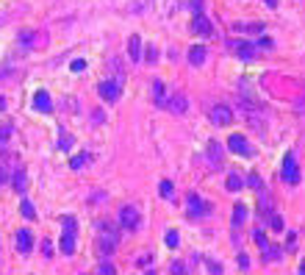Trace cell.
I'll return each mask as SVG.
<instances>
[{"label":"cell","instance_id":"6da1fadb","mask_svg":"<svg viewBox=\"0 0 305 275\" xmlns=\"http://www.w3.org/2000/svg\"><path fill=\"white\" fill-rule=\"evenodd\" d=\"M97 245H100L97 250H100L103 256H111L117 250V231L111 228V223H100V242Z\"/></svg>","mask_w":305,"mask_h":275},{"label":"cell","instance_id":"7a4b0ae2","mask_svg":"<svg viewBox=\"0 0 305 275\" xmlns=\"http://www.w3.org/2000/svg\"><path fill=\"white\" fill-rule=\"evenodd\" d=\"M283 181H286L288 186H297V183H300V178H303V175H300V167H297V159H294V153H286L283 156Z\"/></svg>","mask_w":305,"mask_h":275},{"label":"cell","instance_id":"3957f363","mask_svg":"<svg viewBox=\"0 0 305 275\" xmlns=\"http://www.w3.org/2000/svg\"><path fill=\"white\" fill-rule=\"evenodd\" d=\"M119 225L125 231H136L139 228V208L136 206H122L119 208Z\"/></svg>","mask_w":305,"mask_h":275},{"label":"cell","instance_id":"277c9868","mask_svg":"<svg viewBox=\"0 0 305 275\" xmlns=\"http://www.w3.org/2000/svg\"><path fill=\"white\" fill-rule=\"evenodd\" d=\"M228 47L236 53L239 59H244V61L255 59V53H258V45H255V42H247V39H241V42H228Z\"/></svg>","mask_w":305,"mask_h":275},{"label":"cell","instance_id":"5b68a950","mask_svg":"<svg viewBox=\"0 0 305 275\" xmlns=\"http://www.w3.org/2000/svg\"><path fill=\"white\" fill-rule=\"evenodd\" d=\"M228 147L233 150V153H239V156H253L255 153L253 145H250L247 137H241V134H230V137H228Z\"/></svg>","mask_w":305,"mask_h":275},{"label":"cell","instance_id":"8992f818","mask_svg":"<svg viewBox=\"0 0 305 275\" xmlns=\"http://www.w3.org/2000/svg\"><path fill=\"white\" fill-rule=\"evenodd\" d=\"M97 92H100L103 100H109V103H114V100H119V92H122V84L119 81H103L100 86H97Z\"/></svg>","mask_w":305,"mask_h":275},{"label":"cell","instance_id":"52a82bcc","mask_svg":"<svg viewBox=\"0 0 305 275\" xmlns=\"http://www.w3.org/2000/svg\"><path fill=\"white\" fill-rule=\"evenodd\" d=\"M75 228H61V242H59V248L64 256H72L75 253Z\"/></svg>","mask_w":305,"mask_h":275},{"label":"cell","instance_id":"ba28073f","mask_svg":"<svg viewBox=\"0 0 305 275\" xmlns=\"http://www.w3.org/2000/svg\"><path fill=\"white\" fill-rule=\"evenodd\" d=\"M189 214H197V217L211 214V203H205L203 198H197L195 192H192V195H189Z\"/></svg>","mask_w":305,"mask_h":275},{"label":"cell","instance_id":"9c48e42d","mask_svg":"<svg viewBox=\"0 0 305 275\" xmlns=\"http://www.w3.org/2000/svg\"><path fill=\"white\" fill-rule=\"evenodd\" d=\"M167 109H170L172 114H186V109H189V100H186V95H183V92H175V95L170 97V100H167Z\"/></svg>","mask_w":305,"mask_h":275},{"label":"cell","instance_id":"30bf717a","mask_svg":"<svg viewBox=\"0 0 305 275\" xmlns=\"http://www.w3.org/2000/svg\"><path fill=\"white\" fill-rule=\"evenodd\" d=\"M211 122L214 125H230V122H233V112H230L228 106H214Z\"/></svg>","mask_w":305,"mask_h":275},{"label":"cell","instance_id":"8fae6325","mask_svg":"<svg viewBox=\"0 0 305 275\" xmlns=\"http://www.w3.org/2000/svg\"><path fill=\"white\" fill-rule=\"evenodd\" d=\"M34 109H36V112H42V114L53 112V100H50V95H47L44 89H39V92L34 95Z\"/></svg>","mask_w":305,"mask_h":275},{"label":"cell","instance_id":"7c38bea8","mask_svg":"<svg viewBox=\"0 0 305 275\" xmlns=\"http://www.w3.org/2000/svg\"><path fill=\"white\" fill-rule=\"evenodd\" d=\"M192 31H195V34H200V36H211V34H214L211 23H208L203 14H197V17H195V23H192Z\"/></svg>","mask_w":305,"mask_h":275},{"label":"cell","instance_id":"4fadbf2b","mask_svg":"<svg viewBox=\"0 0 305 275\" xmlns=\"http://www.w3.org/2000/svg\"><path fill=\"white\" fill-rule=\"evenodd\" d=\"M42 39V34H34V31H22V34L17 36L20 47H25V50H34V45Z\"/></svg>","mask_w":305,"mask_h":275},{"label":"cell","instance_id":"5bb4252c","mask_svg":"<svg viewBox=\"0 0 305 275\" xmlns=\"http://www.w3.org/2000/svg\"><path fill=\"white\" fill-rule=\"evenodd\" d=\"M31 248H34V236H31V231H22L17 233V250L20 253H31Z\"/></svg>","mask_w":305,"mask_h":275},{"label":"cell","instance_id":"9a60e30c","mask_svg":"<svg viewBox=\"0 0 305 275\" xmlns=\"http://www.w3.org/2000/svg\"><path fill=\"white\" fill-rule=\"evenodd\" d=\"M236 34H263V23H236Z\"/></svg>","mask_w":305,"mask_h":275},{"label":"cell","instance_id":"2e32d148","mask_svg":"<svg viewBox=\"0 0 305 275\" xmlns=\"http://www.w3.org/2000/svg\"><path fill=\"white\" fill-rule=\"evenodd\" d=\"M128 53H131V61H142V39L136 34L128 39Z\"/></svg>","mask_w":305,"mask_h":275},{"label":"cell","instance_id":"e0dca14e","mask_svg":"<svg viewBox=\"0 0 305 275\" xmlns=\"http://www.w3.org/2000/svg\"><path fill=\"white\" fill-rule=\"evenodd\" d=\"M11 186H14V192H25L28 186V181H25V170H14V175H11Z\"/></svg>","mask_w":305,"mask_h":275},{"label":"cell","instance_id":"ac0fdd59","mask_svg":"<svg viewBox=\"0 0 305 275\" xmlns=\"http://www.w3.org/2000/svg\"><path fill=\"white\" fill-rule=\"evenodd\" d=\"M203 61H205V47L203 45H197V47L189 50V64H192V67H200Z\"/></svg>","mask_w":305,"mask_h":275},{"label":"cell","instance_id":"d6986e66","mask_svg":"<svg viewBox=\"0 0 305 275\" xmlns=\"http://www.w3.org/2000/svg\"><path fill=\"white\" fill-rule=\"evenodd\" d=\"M208 156H211L214 164H222V156H225V147L214 139V142H208Z\"/></svg>","mask_w":305,"mask_h":275},{"label":"cell","instance_id":"ffe728a7","mask_svg":"<svg viewBox=\"0 0 305 275\" xmlns=\"http://www.w3.org/2000/svg\"><path fill=\"white\" fill-rule=\"evenodd\" d=\"M280 253H283V250H280L278 245H266V248H261V258H263V261H275V258H280Z\"/></svg>","mask_w":305,"mask_h":275},{"label":"cell","instance_id":"44dd1931","mask_svg":"<svg viewBox=\"0 0 305 275\" xmlns=\"http://www.w3.org/2000/svg\"><path fill=\"white\" fill-rule=\"evenodd\" d=\"M152 97H155V103L158 106H167V100H164V81H152Z\"/></svg>","mask_w":305,"mask_h":275},{"label":"cell","instance_id":"7402d4cb","mask_svg":"<svg viewBox=\"0 0 305 275\" xmlns=\"http://www.w3.org/2000/svg\"><path fill=\"white\" fill-rule=\"evenodd\" d=\"M247 181H241V175H236V172H230L228 175V181H225V186H228L230 192H239L241 186H244Z\"/></svg>","mask_w":305,"mask_h":275},{"label":"cell","instance_id":"603a6c76","mask_svg":"<svg viewBox=\"0 0 305 275\" xmlns=\"http://www.w3.org/2000/svg\"><path fill=\"white\" fill-rule=\"evenodd\" d=\"M244 220H247V208L241 206V203H236V206H233V228H239Z\"/></svg>","mask_w":305,"mask_h":275},{"label":"cell","instance_id":"cb8c5ba5","mask_svg":"<svg viewBox=\"0 0 305 275\" xmlns=\"http://www.w3.org/2000/svg\"><path fill=\"white\" fill-rule=\"evenodd\" d=\"M86 161H89V153H78V156H72L69 167H72V170H81V167H84Z\"/></svg>","mask_w":305,"mask_h":275},{"label":"cell","instance_id":"d4e9b609","mask_svg":"<svg viewBox=\"0 0 305 275\" xmlns=\"http://www.w3.org/2000/svg\"><path fill=\"white\" fill-rule=\"evenodd\" d=\"M20 208H22V217H25V220H34V217H36V208L31 206V200H22Z\"/></svg>","mask_w":305,"mask_h":275},{"label":"cell","instance_id":"484cf974","mask_svg":"<svg viewBox=\"0 0 305 275\" xmlns=\"http://www.w3.org/2000/svg\"><path fill=\"white\" fill-rule=\"evenodd\" d=\"M158 192H161V198H172V195H175V186H172V181H161Z\"/></svg>","mask_w":305,"mask_h":275},{"label":"cell","instance_id":"4316f807","mask_svg":"<svg viewBox=\"0 0 305 275\" xmlns=\"http://www.w3.org/2000/svg\"><path fill=\"white\" fill-rule=\"evenodd\" d=\"M170 275H189V270H186V264H183V261H172Z\"/></svg>","mask_w":305,"mask_h":275},{"label":"cell","instance_id":"83f0119b","mask_svg":"<svg viewBox=\"0 0 305 275\" xmlns=\"http://www.w3.org/2000/svg\"><path fill=\"white\" fill-rule=\"evenodd\" d=\"M269 228H272V231H283V228H286V225H283V220H280L275 211L269 214Z\"/></svg>","mask_w":305,"mask_h":275},{"label":"cell","instance_id":"f1b7e54d","mask_svg":"<svg viewBox=\"0 0 305 275\" xmlns=\"http://www.w3.org/2000/svg\"><path fill=\"white\" fill-rule=\"evenodd\" d=\"M164 242H167V248H178L180 245V236L175 231H167V236H164Z\"/></svg>","mask_w":305,"mask_h":275},{"label":"cell","instance_id":"f546056e","mask_svg":"<svg viewBox=\"0 0 305 275\" xmlns=\"http://www.w3.org/2000/svg\"><path fill=\"white\" fill-rule=\"evenodd\" d=\"M255 45H258L261 50H272V47H275V42H272L269 36H263V34H261V39H258V42H255Z\"/></svg>","mask_w":305,"mask_h":275},{"label":"cell","instance_id":"4dcf8cb0","mask_svg":"<svg viewBox=\"0 0 305 275\" xmlns=\"http://www.w3.org/2000/svg\"><path fill=\"white\" fill-rule=\"evenodd\" d=\"M72 142H75V139L69 137V134H61V139H59V147H61V150H69V147H72Z\"/></svg>","mask_w":305,"mask_h":275},{"label":"cell","instance_id":"1f68e13d","mask_svg":"<svg viewBox=\"0 0 305 275\" xmlns=\"http://www.w3.org/2000/svg\"><path fill=\"white\" fill-rule=\"evenodd\" d=\"M11 131H14V125H11V122H6V125H0V142H6V139L11 137Z\"/></svg>","mask_w":305,"mask_h":275},{"label":"cell","instance_id":"d6a6232c","mask_svg":"<svg viewBox=\"0 0 305 275\" xmlns=\"http://www.w3.org/2000/svg\"><path fill=\"white\" fill-rule=\"evenodd\" d=\"M97 275H117V270H114V264H106V261H103V264L97 267Z\"/></svg>","mask_w":305,"mask_h":275},{"label":"cell","instance_id":"836d02e7","mask_svg":"<svg viewBox=\"0 0 305 275\" xmlns=\"http://www.w3.org/2000/svg\"><path fill=\"white\" fill-rule=\"evenodd\" d=\"M253 239L258 242V248H266V245H269V239H266V233H263V231H255Z\"/></svg>","mask_w":305,"mask_h":275},{"label":"cell","instance_id":"e575fe53","mask_svg":"<svg viewBox=\"0 0 305 275\" xmlns=\"http://www.w3.org/2000/svg\"><path fill=\"white\" fill-rule=\"evenodd\" d=\"M205 264H208V273L211 275H222V264H217V261H211V258H205Z\"/></svg>","mask_w":305,"mask_h":275},{"label":"cell","instance_id":"d590c367","mask_svg":"<svg viewBox=\"0 0 305 275\" xmlns=\"http://www.w3.org/2000/svg\"><path fill=\"white\" fill-rule=\"evenodd\" d=\"M247 186H253V189L261 192V178H258L255 172H253V175H247Z\"/></svg>","mask_w":305,"mask_h":275},{"label":"cell","instance_id":"8d00e7d4","mask_svg":"<svg viewBox=\"0 0 305 275\" xmlns=\"http://www.w3.org/2000/svg\"><path fill=\"white\" fill-rule=\"evenodd\" d=\"M239 267H241V270H247V267H250V256H247V253H239Z\"/></svg>","mask_w":305,"mask_h":275},{"label":"cell","instance_id":"74e56055","mask_svg":"<svg viewBox=\"0 0 305 275\" xmlns=\"http://www.w3.org/2000/svg\"><path fill=\"white\" fill-rule=\"evenodd\" d=\"M6 181H9V170H6V161H3L0 164V186H3Z\"/></svg>","mask_w":305,"mask_h":275},{"label":"cell","instance_id":"f35d334b","mask_svg":"<svg viewBox=\"0 0 305 275\" xmlns=\"http://www.w3.org/2000/svg\"><path fill=\"white\" fill-rule=\"evenodd\" d=\"M84 67H86L84 59H75V61H72V72H84Z\"/></svg>","mask_w":305,"mask_h":275},{"label":"cell","instance_id":"ab89813d","mask_svg":"<svg viewBox=\"0 0 305 275\" xmlns=\"http://www.w3.org/2000/svg\"><path fill=\"white\" fill-rule=\"evenodd\" d=\"M144 59H147V61H155V59H158V50H155V47L150 45V47H147V56H144Z\"/></svg>","mask_w":305,"mask_h":275},{"label":"cell","instance_id":"60d3db41","mask_svg":"<svg viewBox=\"0 0 305 275\" xmlns=\"http://www.w3.org/2000/svg\"><path fill=\"white\" fill-rule=\"evenodd\" d=\"M192 9H195L197 14H203V0H192Z\"/></svg>","mask_w":305,"mask_h":275},{"label":"cell","instance_id":"b9f144b4","mask_svg":"<svg viewBox=\"0 0 305 275\" xmlns=\"http://www.w3.org/2000/svg\"><path fill=\"white\" fill-rule=\"evenodd\" d=\"M42 250H44V256H53V248H50V242H42Z\"/></svg>","mask_w":305,"mask_h":275},{"label":"cell","instance_id":"7bdbcfd3","mask_svg":"<svg viewBox=\"0 0 305 275\" xmlns=\"http://www.w3.org/2000/svg\"><path fill=\"white\" fill-rule=\"evenodd\" d=\"M263 3H266L269 9H278V0H263Z\"/></svg>","mask_w":305,"mask_h":275},{"label":"cell","instance_id":"ee69618b","mask_svg":"<svg viewBox=\"0 0 305 275\" xmlns=\"http://www.w3.org/2000/svg\"><path fill=\"white\" fill-rule=\"evenodd\" d=\"M300 275H305V258L300 261Z\"/></svg>","mask_w":305,"mask_h":275},{"label":"cell","instance_id":"f6af8a7d","mask_svg":"<svg viewBox=\"0 0 305 275\" xmlns=\"http://www.w3.org/2000/svg\"><path fill=\"white\" fill-rule=\"evenodd\" d=\"M144 275H155V270H147V273H144Z\"/></svg>","mask_w":305,"mask_h":275}]
</instances>
